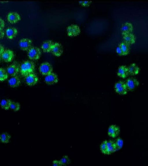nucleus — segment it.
<instances>
[{
    "label": "nucleus",
    "mask_w": 148,
    "mask_h": 166,
    "mask_svg": "<svg viewBox=\"0 0 148 166\" xmlns=\"http://www.w3.org/2000/svg\"><path fill=\"white\" fill-rule=\"evenodd\" d=\"M19 68L21 74L25 77L33 73L35 70V66L32 61L27 60L23 62L20 65Z\"/></svg>",
    "instance_id": "obj_1"
},
{
    "label": "nucleus",
    "mask_w": 148,
    "mask_h": 166,
    "mask_svg": "<svg viewBox=\"0 0 148 166\" xmlns=\"http://www.w3.org/2000/svg\"><path fill=\"white\" fill-rule=\"evenodd\" d=\"M41 52L39 48L33 46L27 51V56L29 59L36 60L39 59Z\"/></svg>",
    "instance_id": "obj_2"
},
{
    "label": "nucleus",
    "mask_w": 148,
    "mask_h": 166,
    "mask_svg": "<svg viewBox=\"0 0 148 166\" xmlns=\"http://www.w3.org/2000/svg\"><path fill=\"white\" fill-rule=\"evenodd\" d=\"M20 49L24 51H28L33 46V41L30 39L23 38L21 39L18 43Z\"/></svg>",
    "instance_id": "obj_3"
},
{
    "label": "nucleus",
    "mask_w": 148,
    "mask_h": 166,
    "mask_svg": "<svg viewBox=\"0 0 148 166\" xmlns=\"http://www.w3.org/2000/svg\"><path fill=\"white\" fill-rule=\"evenodd\" d=\"M115 92L118 94L121 95H126L128 89L125 82L122 81H119L116 82L114 86Z\"/></svg>",
    "instance_id": "obj_4"
},
{
    "label": "nucleus",
    "mask_w": 148,
    "mask_h": 166,
    "mask_svg": "<svg viewBox=\"0 0 148 166\" xmlns=\"http://www.w3.org/2000/svg\"><path fill=\"white\" fill-rule=\"evenodd\" d=\"M53 68L51 64L48 62L42 63L39 67L40 73L43 75L46 76L52 72Z\"/></svg>",
    "instance_id": "obj_5"
},
{
    "label": "nucleus",
    "mask_w": 148,
    "mask_h": 166,
    "mask_svg": "<svg viewBox=\"0 0 148 166\" xmlns=\"http://www.w3.org/2000/svg\"><path fill=\"white\" fill-rule=\"evenodd\" d=\"M66 32L68 36L70 37L76 36L81 32L79 26L75 24H72L66 28Z\"/></svg>",
    "instance_id": "obj_6"
},
{
    "label": "nucleus",
    "mask_w": 148,
    "mask_h": 166,
    "mask_svg": "<svg viewBox=\"0 0 148 166\" xmlns=\"http://www.w3.org/2000/svg\"><path fill=\"white\" fill-rule=\"evenodd\" d=\"M63 51V46L60 43L58 42H53L51 52L54 56L57 57L60 56Z\"/></svg>",
    "instance_id": "obj_7"
},
{
    "label": "nucleus",
    "mask_w": 148,
    "mask_h": 166,
    "mask_svg": "<svg viewBox=\"0 0 148 166\" xmlns=\"http://www.w3.org/2000/svg\"><path fill=\"white\" fill-rule=\"evenodd\" d=\"M1 56L5 62H10L13 60L14 58V53L13 51L10 49H5L1 55Z\"/></svg>",
    "instance_id": "obj_8"
},
{
    "label": "nucleus",
    "mask_w": 148,
    "mask_h": 166,
    "mask_svg": "<svg viewBox=\"0 0 148 166\" xmlns=\"http://www.w3.org/2000/svg\"><path fill=\"white\" fill-rule=\"evenodd\" d=\"M128 90H132L136 87L139 84L138 80L133 77H130L127 78L125 82Z\"/></svg>",
    "instance_id": "obj_9"
},
{
    "label": "nucleus",
    "mask_w": 148,
    "mask_h": 166,
    "mask_svg": "<svg viewBox=\"0 0 148 166\" xmlns=\"http://www.w3.org/2000/svg\"><path fill=\"white\" fill-rule=\"evenodd\" d=\"M8 21L11 24L17 23L21 19V17L18 12L14 11L9 12L7 15Z\"/></svg>",
    "instance_id": "obj_10"
},
{
    "label": "nucleus",
    "mask_w": 148,
    "mask_h": 166,
    "mask_svg": "<svg viewBox=\"0 0 148 166\" xmlns=\"http://www.w3.org/2000/svg\"><path fill=\"white\" fill-rule=\"evenodd\" d=\"M25 80L27 85L32 86L38 82V78L36 74L33 73L25 77Z\"/></svg>",
    "instance_id": "obj_11"
},
{
    "label": "nucleus",
    "mask_w": 148,
    "mask_h": 166,
    "mask_svg": "<svg viewBox=\"0 0 148 166\" xmlns=\"http://www.w3.org/2000/svg\"><path fill=\"white\" fill-rule=\"evenodd\" d=\"M58 80L57 75L53 72L45 76L44 78L45 82L47 84L51 85L56 83Z\"/></svg>",
    "instance_id": "obj_12"
},
{
    "label": "nucleus",
    "mask_w": 148,
    "mask_h": 166,
    "mask_svg": "<svg viewBox=\"0 0 148 166\" xmlns=\"http://www.w3.org/2000/svg\"><path fill=\"white\" fill-rule=\"evenodd\" d=\"M18 33V29L14 27H8L5 30L6 37L10 39H12L14 38L17 35Z\"/></svg>",
    "instance_id": "obj_13"
},
{
    "label": "nucleus",
    "mask_w": 148,
    "mask_h": 166,
    "mask_svg": "<svg viewBox=\"0 0 148 166\" xmlns=\"http://www.w3.org/2000/svg\"><path fill=\"white\" fill-rule=\"evenodd\" d=\"M6 71L12 77L17 76L20 72L19 66L16 63H12L7 67Z\"/></svg>",
    "instance_id": "obj_14"
},
{
    "label": "nucleus",
    "mask_w": 148,
    "mask_h": 166,
    "mask_svg": "<svg viewBox=\"0 0 148 166\" xmlns=\"http://www.w3.org/2000/svg\"><path fill=\"white\" fill-rule=\"evenodd\" d=\"M120 131V129L119 127L115 124H112L108 128V134L110 137L114 138L119 135Z\"/></svg>",
    "instance_id": "obj_15"
},
{
    "label": "nucleus",
    "mask_w": 148,
    "mask_h": 166,
    "mask_svg": "<svg viewBox=\"0 0 148 166\" xmlns=\"http://www.w3.org/2000/svg\"><path fill=\"white\" fill-rule=\"evenodd\" d=\"M121 29L122 35L131 33L133 29L132 24L130 22H126L122 24Z\"/></svg>",
    "instance_id": "obj_16"
},
{
    "label": "nucleus",
    "mask_w": 148,
    "mask_h": 166,
    "mask_svg": "<svg viewBox=\"0 0 148 166\" xmlns=\"http://www.w3.org/2000/svg\"><path fill=\"white\" fill-rule=\"evenodd\" d=\"M129 74L127 67L125 65L119 67L117 72V75L119 77L124 79Z\"/></svg>",
    "instance_id": "obj_17"
},
{
    "label": "nucleus",
    "mask_w": 148,
    "mask_h": 166,
    "mask_svg": "<svg viewBox=\"0 0 148 166\" xmlns=\"http://www.w3.org/2000/svg\"><path fill=\"white\" fill-rule=\"evenodd\" d=\"M124 42L129 45L135 43L136 37L132 33L125 34L123 35Z\"/></svg>",
    "instance_id": "obj_18"
},
{
    "label": "nucleus",
    "mask_w": 148,
    "mask_h": 166,
    "mask_svg": "<svg viewBox=\"0 0 148 166\" xmlns=\"http://www.w3.org/2000/svg\"><path fill=\"white\" fill-rule=\"evenodd\" d=\"M21 82L20 79L17 76H12L8 80L9 85L10 87L13 88L18 86Z\"/></svg>",
    "instance_id": "obj_19"
},
{
    "label": "nucleus",
    "mask_w": 148,
    "mask_h": 166,
    "mask_svg": "<svg viewBox=\"0 0 148 166\" xmlns=\"http://www.w3.org/2000/svg\"><path fill=\"white\" fill-rule=\"evenodd\" d=\"M129 74L131 75L138 74L140 72L139 67L135 63H132L127 67Z\"/></svg>",
    "instance_id": "obj_20"
},
{
    "label": "nucleus",
    "mask_w": 148,
    "mask_h": 166,
    "mask_svg": "<svg viewBox=\"0 0 148 166\" xmlns=\"http://www.w3.org/2000/svg\"><path fill=\"white\" fill-rule=\"evenodd\" d=\"M53 42L51 40H47L44 42L42 44L41 48L43 52L48 53L51 52L52 45Z\"/></svg>",
    "instance_id": "obj_21"
},
{
    "label": "nucleus",
    "mask_w": 148,
    "mask_h": 166,
    "mask_svg": "<svg viewBox=\"0 0 148 166\" xmlns=\"http://www.w3.org/2000/svg\"><path fill=\"white\" fill-rule=\"evenodd\" d=\"M108 155H109L116 151L114 142L111 140L107 141Z\"/></svg>",
    "instance_id": "obj_22"
},
{
    "label": "nucleus",
    "mask_w": 148,
    "mask_h": 166,
    "mask_svg": "<svg viewBox=\"0 0 148 166\" xmlns=\"http://www.w3.org/2000/svg\"><path fill=\"white\" fill-rule=\"evenodd\" d=\"M123 54V56L127 55L130 52V45L124 42H121L119 45Z\"/></svg>",
    "instance_id": "obj_23"
},
{
    "label": "nucleus",
    "mask_w": 148,
    "mask_h": 166,
    "mask_svg": "<svg viewBox=\"0 0 148 166\" xmlns=\"http://www.w3.org/2000/svg\"><path fill=\"white\" fill-rule=\"evenodd\" d=\"M12 101L9 99H3L1 101L0 104L1 108L5 110H8L10 108Z\"/></svg>",
    "instance_id": "obj_24"
},
{
    "label": "nucleus",
    "mask_w": 148,
    "mask_h": 166,
    "mask_svg": "<svg viewBox=\"0 0 148 166\" xmlns=\"http://www.w3.org/2000/svg\"><path fill=\"white\" fill-rule=\"evenodd\" d=\"M8 77V74L4 68H0V81L3 82L7 80Z\"/></svg>",
    "instance_id": "obj_25"
},
{
    "label": "nucleus",
    "mask_w": 148,
    "mask_h": 166,
    "mask_svg": "<svg viewBox=\"0 0 148 166\" xmlns=\"http://www.w3.org/2000/svg\"><path fill=\"white\" fill-rule=\"evenodd\" d=\"M10 138V135L7 133H3L1 134V141L3 143H8Z\"/></svg>",
    "instance_id": "obj_26"
},
{
    "label": "nucleus",
    "mask_w": 148,
    "mask_h": 166,
    "mask_svg": "<svg viewBox=\"0 0 148 166\" xmlns=\"http://www.w3.org/2000/svg\"><path fill=\"white\" fill-rule=\"evenodd\" d=\"M107 141H103L100 146V150L102 153L104 154H108Z\"/></svg>",
    "instance_id": "obj_27"
},
{
    "label": "nucleus",
    "mask_w": 148,
    "mask_h": 166,
    "mask_svg": "<svg viewBox=\"0 0 148 166\" xmlns=\"http://www.w3.org/2000/svg\"><path fill=\"white\" fill-rule=\"evenodd\" d=\"M116 146V151L121 149L123 145V141L120 137L117 138L115 141H114Z\"/></svg>",
    "instance_id": "obj_28"
},
{
    "label": "nucleus",
    "mask_w": 148,
    "mask_h": 166,
    "mask_svg": "<svg viewBox=\"0 0 148 166\" xmlns=\"http://www.w3.org/2000/svg\"><path fill=\"white\" fill-rule=\"evenodd\" d=\"M62 165H68L71 163V160L69 156L66 155H64L60 160Z\"/></svg>",
    "instance_id": "obj_29"
},
{
    "label": "nucleus",
    "mask_w": 148,
    "mask_h": 166,
    "mask_svg": "<svg viewBox=\"0 0 148 166\" xmlns=\"http://www.w3.org/2000/svg\"><path fill=\"white\" fill-rule=\"evenodd\" d=\"M20 105L18 102L11 101L10 108L14 111H17L19 110L20 108Z\"/></svg>",
    "instance_id": "obj_30"
},
{
    "label": "nucleus",
    "mask_w": 148,
    "mask_h": 166,
    "mask_svg": "<svg viewBox=\"0 0 148 166\" xmlns=\"http://www.w3.org/2000/svg\"><path fill=\"white\" fill-rule=\"evenodd\" d=\"M79 3L81 5L84 7L88 6L91 2L90 1H80L79 2Z\"/></svg>",
    "instance_id": "obj_31"
},
{
    "label": "nucleus",
    "mask_w": 148,
    "mask_h": 166,
    "mask_svg": "<svg viewBox=\"0 0 148 166\" xmlns=\"http://www.w3.org/2000/svg\"><path fill=\"white\" fill-rule=\"evenodd\" d=\"M116 53L118 55L120 56H123V52L119 46L116 48Z\"/></svg>",
    "instance_id": "obj_32"
},
{
    "label": "nucleus",
    "mask_w": 148,
    "mask_h": 166,
    "mask_svg": "<svg viewBox=\"0 0 148 166\" xmlns=\"http://www.w3.org/2000/svg\"><path fill=\"white\" fill-rule=\"evenodd\" d=\"M5 25V22L4 20L0 17V29H3Z\"/></svg>",
    "instance_id": "obj_33"
},
{
    "label": "nucleus",
    "mask_w": 148,
    "mask_h": 166,
    "mask_svg": "<svg viewBox=\"0 0 148 166\" xmlns=\"http://www.w3.org/2000/svg\"><path fill=\"white\" fill-rule=\"evenodd\" d=\"M52 165L53 166H61L62 165L60 161L55 159L53 161Z\"/></svg>",
    "instance_id": "obj_34"
},
{
    "label": "nucleus",
    "mask_w": 148,
    "mask_h": 166,
    "mask_svg": "<svg viewBox=\"0 0 148 166\" xmlns=\"http://www.w3.org/2000/svg\"><path fill=\"white\" fill-rule=\"evenodd\" d=\"M5 33L3 30L0 29V40L3 37Z\"/></svg>",
    "instance_id": "obj_35"
},
{
    "label": "nucleus",
    "mask_w": 148,
    "mask_h": 166,
    "mask_svg": "<svg viewBox=\"0 0 148 166\" xmlns=\"http://www.w3.org/2000/svg\"><path fill=\"white\" fill-rule=\"evenodd\" d=\"M5 49L4 46L0 44V55L3 53Z\"/></svg>",
    "instance_id": "obj_36"
},
{
    "label": "nucleus",
    "mask_w": 148,
    "mask_h": 166,
    "mask_svg": "<svg viewBox=\"0 0 148 166\" xmlns=\"http://www.w3.org/2000/svg\"><path fill=\"white\" fill-rule=\"evenodd\" d=\"M1 55H0V61L1 60Z\"/></svg>",
    "instance_id": "obj_37"
},
{
    "label": "nucleus",
    "mask_w": 148,
    "mask_h": 166,
    "mask_svg": "<svg viewBox=\"0 0 148 166\" xmlns=\"http://www.w3.org/2000/svg\"><path fill=\"white\" fill-rule=\"evenodd\" d=\"M0 141H1V134H0Z\"/></svg>",
    "instance_id": "obj_38"
}]
</instances>
